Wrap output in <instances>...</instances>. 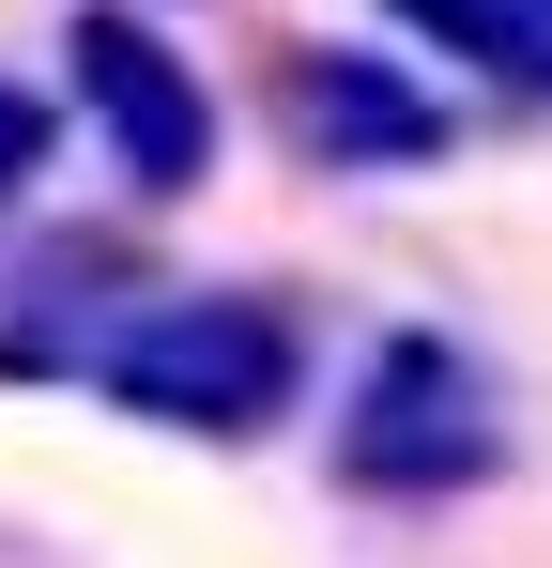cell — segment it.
Instances as JSON below:
<instances>
[{"instance_id":"1","label":"cell","mask_w":552,"mask_h":568,"mask_svg":"<svg viewBox=\"0 0 552 568\" xmlns=\"http://www.w3.org/2000/svg\"><path fill=\"white\" fill-rule=\"evenodd\" d=\"M292 369H307V338L276 292H154L139 323L92 338V384L154 430H262L292 399Z\"/></svg>"},{"instance_id":"2","label":"cell","mask_w":552,"mask_h":568,"mask_svg":"<svg viewBox=\"0 0 552 568\" xmlns=\"http://www.w3.org/2000/svg\"><path fill=\"white\" fill-rule=\"evenodd\" d=\"M507 462V384L460 354L446 323H399V338H368L354 369V415H338V476L354 491H476V476Z\"/></svg>"},{"instance_id":"3","label":"cell","mask_w":552,"mask_h":568,"mask_svg":"<svg viewBox=\"0 0 552 568\" xmlns=\"http://www.w3.org/2000/svg\"><path fill=\"white\" fill-rule=\"evenodd\" d=\"M62 62H78V108H92L108 170H123L139 200H200L215 185V93H200V62H184L154 16L92 0L78 31H62Z\"/></svg>"},{"instance_id":"4","label":"cell","mask_w":552,"mask_h":568,"mask_svg":"<svg viewBox=\"0 0 552 568\" xmlns=\"http://www.w3.org/2000/svg\"><path fill=\"white\" fill-rule=\"evenodd\" d=\"M276 123H292L307 170H430L446 154V108L399 62H368V47H292L276 62Z\"/></svg>"},{"instance_id":"5","label":"cell","mask_w":552,"mask_h":568,"mask_svg":"<svg viewBox=\"0 0 552 568\" xmlns=\"http://www.w3.org/2000/svg\"><path fill=\"white\" fill-rule=\"evenodd\" d=\"M399 31H430L446 62H491V78H522V93H552V62H538V31H522V0H384Z\"/></svg>"},{"instance_id":"6","label":"cell","mask_w":552,"mask_h":568,"mask_svg":"<svg viewBox=\"0 0 552 568\" xmlns=\"http://www.w3.org/2000/svg\"><path fill=\"white\" fill-rule=\"evenodd\" d=\"M31 170H47V93H16V78H0V200L31 185Z\"/></svg>"},{"instance_id":"7","label":"cell","mask_w":552,"mask_h":568,"mask_svg":"<svg viewBox=\"0 0 552 568\" xmlns=\"http://www.w3.org/2000/svg\"><path fill=\"white\" fill-rule=\"evenodd\" d=\"M522 31H538V62H552V0H522Z\"/></svg>"}]
</instances>
